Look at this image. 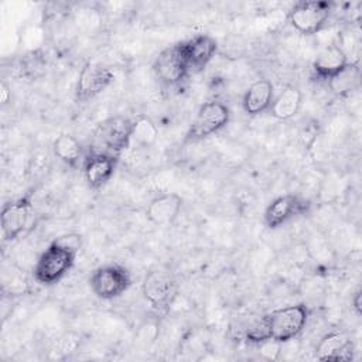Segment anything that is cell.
<instances>
[{"label": "cell", "instance_id": "1", "mask_svg": "<svg viewBox=\"0 0 362 362\" xmlns=\"http://www.w3.org/2000/svg\"><path fill=\"white\" fill-rule=\"evenodd\" d=\"M76 252L52 240L34 264V277L41 284L59 281L74 266Z\"/></svg>", "mask_w": 362, "mask_h": 362}, {"label": "cell", "instance_id": "2", "mask_svg": "<svg viewBox=\"0 0 362 362\" xmlns=\"http://www.w3.org/2000/svg\"><path fill=\"white\" fill-rule=\"evenodd\" d=\"M264 318L270 338L284 344L303 331L308 320V308L304 304L281 307L266 314Z\"/></svg>", "mask_w": 362, "mask_h": 362}, {"label": "cell", "instance_id": "3", "mask_svg": "<svg viewBox=\"0 0 362 362\" xmlns=\"http://www.w3.org/2000/svg\"><path fill=\"white\" fill-rule=\"evenodd\" d=\"M331 11L332 3L328 1H298L288 13V23L301 34H317L328 21Z\"/></svg>", "mask_w": 362, "mask_h": 362}, {"label": "cell", "instance_id": "4", "mask_svg": "<svg viewBox=\"0 0 362 362\" xmlns=\"http://www.w3.org/2000/svg\"><path fill=\"white\" fill-rule=\"evenodd\" d=\"M89 284L92 291L102 300L122 296L132 284V276L123 266L105 264L93 270Z\"/></svg>", "mask_w": 362, "mask_h": 362}, {"label": "cell", "instance_id": "5", "mask_svg": "<svg viewBox=\"0 0 362 362\" xmlns=\"http://www.w3.org/2000/svg\"><path fill=\"white\" fill-rule=\"evenodd\" d=\"M229 117H230V112L226 105L218 100L206 102L199 107L188 130L187 137L189 140H199V139L208 137L219 132L222 127H225L229 122Z\"/></svg>", "mask_w": 362, "mask_h": 362}, {"label": "cell", "instance_id": "6", "mask_svg": "<svg viewBox=\"0 0 362 362\" xmlns=\"http://www.w3.org/2000/svg\"><path fill=\"white\" fill-rule=\"evenodd\" d=\"M141 291L153 307L163 308L173 301L177 293V283L168 270L153 269L144 276Z\"/></svg>", "mask_w": 362, "mask_h": 362}, {"label": "cell", "instance_id": "7", "mask_svg": "<svg viewBox=\"0 0 362 362\" xmlns=\"http://www.w3.org/2000/svg\"><path fill=\"white\" fill-rule=\"evenodd\" d=\"M153 69L157 78L167 85H175L181 82L189 74L181 42L163 49L157 55L153 64Z\"/></svg>", "mask_w": 362, "mask_h": 362}, {"label": "cell", "instance_id": "8", "mask_svg": "<svg viewBox=\"0 0 362 362\" xmlns=\"http://www.w3.org/2000/svg\"><path fill=\"white\" fill-rule=\"evenodd\" d=\"M132 123L124 116H113L103 120L96 130V137L112 154L124 150L132 140Z\"/></svg>", "mask_w": 362, "mask_h": 362}, {"label": "cell", "instance_id": "9", "mask_svg": "<svg viewBox=\"0 0 362 362\" xmlns=\"http://www.w3.org/2000/svg\"><path fill=\"white\" fill-rule=\"evenodd\" d=\"M31 215V201L18 198L3 205L1 209V230L4 240L17 239L27 228Z\"/></svg>", "mask_w": 362, "mask_h": 362}, {"label": "cell", "instance_id": "10", "mask_svg": "<svg viewBox=\"0 0 362 362\" xmlns=\"http://www.w3.org/2000/svg\"><path fill=\"white\" fill-rule=\"evenodd\" d=\"M113 82V72L100 65L88 62L83 65L76 86V96L79 100H89L102 93Z\"/></svg>", "mask_w": 362, "mask_h": 362}, {"label": "cell", "instance_id": "11", "mask_svg": "<svg viewBox=\"0 0 362 362\" xmlns=\"http://www.w3.org/2000/svg\"><path fill=\"white\" fill-rule=\"evenodd\" d=\"M181 47L189 74L204 69L218 48L216 41L206 34H198L187 41H182Z\"/></svg>", "mask_w": 362, "mask_h": 362}, {"label": "cell", "instance_id": "12", "mask_svg": "<svg viewBox=\"0 0 362 362\" xmlns=\"http://www.w3.org/2000/svg\"><path fill=\"white\" fill-rule=\"evenodd\" d=\"M116 157L107 151H92L83 160V175L90 188H100L113 175Z\"/></svg>", "mask_w": 362, "mask_h": 362}, {"label": "cell", "instance_id": "13", "mask_svg": "<svg viewBox=\"0 0 362 362\" xmlns=\"http://www.w3.org/2000/svg\"><path fill=\"white\" fill-rule=\"evenodd\" d=\"M315 358L320 361H351L354 358V344L344 332H329L317 344Z\"/></svg>", "mask_w": 362, "mask_h": 362}, {"label": "cell", "instance_id": "14", "mask_svg": "<svg viewBox=\"0 0 362 362\" xmlns=\"http://www.w3.org/2000/svg\"><path fill=\"white\" fill-rule=\"evenodd\" d=\"M303 211V202L297 195L286 194L274 198L264 211V223L270 229H276L294 215Z\"/></svg>", "mask_w": 362, "mask_h": 362}, {"label": "cell", "instance_id": "15", "mask_svg": "<svg viewBox=\"0 0 362 362\" xmlns=\"http://www.w3.org/2000/svg\"><path fill=\"white\" fill-rule=\"evenodd\" d=\"M182 206V198L178 194L168 192L156 197L147 206V219L154 225H170L175 221Z\"/></svg>", "mask_w": 362, "mask_h": 362}, {"label": "cell", "instance_id": "16", "mask_svg": "<svg viewBox=\"0 0 362 362\" xmlns=\"http://www.w3.org/2000/svg\"><path fill=\"white\" fill-rule=\"evenodd\" d=\"M274 98V88L269 79H257L243 95L242 106L249 116H257L270 109Z\"/></svg>", "mask_w": 362, "mask_h": 362}, {"label": "cell", "instance_id": "17", "mask_svg": "<svg viewBox=\"0 0 362 362\" xmlns=\"http://www.w3.org/2000/svg\"><path fill=\"white\" fill-rule=\"evenodd\" d=\"M349 64L345 51L339 45H328L318 52L313 62L314 72L324 79L331 78Z\"/></svg>", "mask_w": 362, "mask_h": 362}, {"label": "cell", "instance_id": "18", "mask_svg": "<svg viewBox=\"0 0 362 362\" xmlns=\"http://www.w3.org/2000/svg\"><path fill=\"white\" fill-rule=\"evenodd\" d=\"M301 106V90L297 86L287 85L273 98L270 105V113L279 120H288L298 113Z\"/></svg>", "mask_w": 362, "mask_h": 362}, {"label": "cell", "instance_id": "19", "mask_svg": "<svg viewBox=\"0 0 362 362\" xmlns=\"http://www.w3.org/2000/svg\"><path fill=\"white\" fill-rule=\"evenodd\" d=\"M52 150L54 154L69 167H76L83 160L81 143L68 133H62L54 140Z\"/></svg>", "mask_w": 362, "mask_h": 362}, {"label": "cell", "instance_id": "20", "mask_svg": "<svg viewBox=\"0 0 362 362\" xmlns=\"http://www.w3.org/2000/svg\"><path fill=\"white\" fill-rule=\"evenodd\" d=\"M329 90L338 96L351 93L359 86L361 82V69L356 64L349 62L344 69L327 79Z\"/></svg>", "mask_w": 362, "mask_h": 362}, {"label": "cell", "instance_id": "21", "mask_svg": "<svg viewBox=\"0 0 362 362\" xmlns=\"http://www.w3.org/2000/svg\"><path fill=\"white\" fill-rule=\"evenodd\" d=\"M158 137V127L148 116H139L132 123V140L141 147H150Z\"/></svg>", "mask_w": 362, "mask_h": 362}, {"label": "cell", "instance_id": "22", "mask_svg": "<svg viewBox=\"0 0 362 362\" xmlns=\"http://www.w3.org/2000/svg\"><path fill=\"white\" fill-rule=\"evenodd\" d=\"M269 338H270V335H269V328H267V322H266L264 315L260 320L255 321L246 329V339L253 342V344H259V342L266 341Z\"/></svg>", "mask_w": 362, "mask_h": 362}, {"label": "cell", "instance_id": "23", "mask_svg": "<svg viewBox=\"0 0 362 362\" xmlns=\"http://www.w3.org/2000/svg\"><path fill=\"white\" fill-rule=\"evenodd\" d=\"M259 345V354L263 359H267V361H277L280 358V354H281V342L276 341V339H266V341H262L257 344Z\"/></svg>", "mask_w": 362, "mask_h": 362}, {"label": "cell", "instance_id": "24", "mask_svg": "<svg viewBox=\"0 0 362 362\" xmlns=\"http://www.w3.org/2000/svg\"><path fill=\"white\" fill-rule=\"evenodd\" d=\"M54 240L58 242V243H61L62 246H65V247H68V249L76 252V253L79 252V249H81V246H82V239H81V236H79L78 233H65V235L58 236V238L54 239Z\"/></svg>", "mask_w": 362, "mask_h": 362}, {"label": "cell", "instance_id": "25", "mask_svg": "<svg viewBox=\"0 0 362 362\" xmlns=\"http://www.w3.org/2000/svg\"><path fill=\"white\" fill-rule=\"evenodd\" d=\"M0 89H1V90H0V93H1V103L6 105V103L10 102L11 93H10V90H8V88H7V85H6L4 82L1 83V88H0Z\"/></svg>", "mask_w": 362, "mask_h": 362}, {"label": "cell", "instance_id": "26", "mask_svg": "<svg viewBox=\"0 0 362 362\" xmlns=\"http://www.w3.org/2000/svg\"><path fill=\"white\" fill-rule=\"evenodd\" d=\"M361 298H362V294H361V290H358L354 297H352V305L355 308V311L358 314H361V310H362V305H361Z\"/></svg>", "mask_w": 362, "mask_h": 362}]
</instances>
